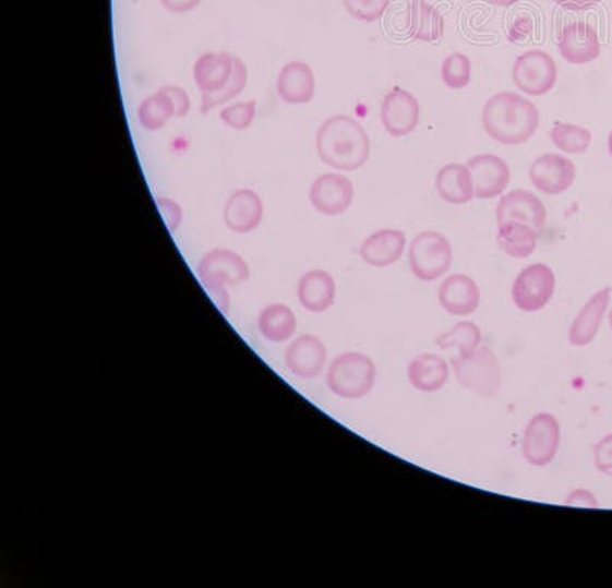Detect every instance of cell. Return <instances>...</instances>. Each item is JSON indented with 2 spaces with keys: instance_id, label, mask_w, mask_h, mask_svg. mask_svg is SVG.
I'll use <instances>...</instances> for the list:
<instances>
[{
  "instance_id": "cell-1",
  "label": "cell",
  "mask_w": 612,
  "mask_h": 588,
  "mask_svg": "<svg viewBox=\"0 0 612 588\" xmlns=\"http://www.w3.org/2000/svg\"><path fill=\"white\" fill-rule=\"evenodd\" d=\"M192 74L201 93L203 116L241 96L249 83L245 62L228 51H211L197 57Z\"/></svg>"
},
{
  "instance_id": "cell-2",
  "label": "cell",
  "mask_w": 612,
  "mask_h": 588,
  "mask_svg": "<svg viewBox=\"0 0 612 588\" xmlns=\"http://www.w3.org/2000/svg\"><path fill=\"white\" fill-rule=\"evenodd\" d=\"M315 147L326 166L341 172L360 169L371 157V140L367 129L360 121L344 113L323 121L315 135Z\"/></svg>"
},
{
  "instance_id": "cell-3",
  "label": "cell",
  "mask_w": 612,
  "mask_h": 588,
  "mask_svg": "<svg viewBox=\"0 0 612 588\" xmlns=\"http://www.w3.org/2000/svg\"><path fill=\"white\" fill-rule=\"evenodd\" d=\"M481 120L490 139L504 146H518L536 134L541 116L528 98L503 91L487 100Z\"/></svg>"
},
{
  "instance_id": "cell-4",
  "label": "cell",
  "mask_w": 612,
  "mask_h": 588,
  "mask_svg": "<svg viewBox=\"0 0 612 588\" xmlns=\"http://www.w3.org/2000/svg\"><path fill=\"white\" fill-rule=\"evenodd\" d=\"M377 382V367L370 356L346 351L336 356L326 368V385L334 396L360 400L370 396Z\"/></svg>"
},
{
  "instance_id": "cell-5",
  "label": "cell",
  "mask_w": 612,
  "mask_h": 588,
  "mask_svg": "<svg viewBox=\"0 0 612 588\" xmlns=\"http://www.w3.org/2000/svg\"><path fill=\"white\" fill-rule=\"evenodd\" d=\"M455 379L464 389L479 397H495L503 388V365L495 352L487 347L451 360Z\"/></svg>"
},
{
  "instance_id": "cell-6",
  "label": "cell",
  "mask_w": 612,
  "mask_h": 588,
  "mask_svg": "<svg viewBox=\"0 0 612 588\" xmlns=\"http://www.w3.org/2000/svg\"><path fill=\"white\" fill-rule=\"evenodd\" d=\"M408 257L412 275L423 283H433L451 271L454 247L440 231L424 230L410 242Z\"/></svg>"
},
{
  "instance_id": "cell-7",
  "label": "cell",
  "mask_w": 612,
  "mask_h": 588,
  "mask_svg": "<svg viewBox=\"0 0 612 588\" xmlns=\"http://www.w3.org/2000/svg\"><path fill=\"white\" fill-rule=\"evenodd\" d=\"M196 275L205 291L238 287L250 279V265L230 249H213L197 263Z\"/></svg>"
},
{
  "instance_id": "cell-8",
  "label": "cell",
  "mask_w": 612,
  "mask_h": 588,
  "mask_svg": "<svg viewBox=\"0 0 612 588\" xmlns=\"http://www.w3.org/2000/svg\"><path fill=\"white\" fill-rule=\"evenodd\" d=\"M556 291V275L550 265L536 263L519 272L512 287V301L524 313H538Z\"/></svg>"
},
{
  "instance_id": "cell-9",
  "label": "cell",
  "mask_w": 612,
  "mask_h": 588,
  "mask_svg": "<svg viewBox=\"0 0 612 588\" xmlns=\"http://www.w3.org/2000/svg\"><path fill=\"white\" fill-rule=\"evenodd\" d=\"M512 75L520 93L542 97L556 86L557 64L549 52L530 49L516 59Z\"/></svg>"
},
{
  "instance_id": "cell-10",
  "label": "cell",
  "mask_w": 612,
  "mask_h": 588,
  "mask_svg": "<svg viewBox=\"0 0 612 588\" xmlns=\"http://www.w3.org/2000/svg\"><path fill=\"white\" fill-rule=\"evenodd\" d=\"M561 435V424L554 413H535L524 430V458L535 468H545L556 458Z\"/></svg>"
},
{
  "instance_id": "cell-11",
  "label": "cell",
  "mask_w": 612,
  "mask_h": 588,
  "mask_svg": "<svg viewBox=\"0 0 612 588\" xmlns=\"http://www.w3.org/2000/svg\"><path fill=\"white\" fill-rule=\"evenodd\" d=\"M326 362H328L326 345L314 334L296 337L285 351V367L302 381H313L322 375Z\"/></svg>"
},
{
  "instance_id": "cell-12",
  "label": "cell",
  "mask_w": 612,
  "mask_h": 588,
  "mask_svg": "<svg viewBox=\"0 0 612 588\" xmlns=\"http://www.w3.org/2000/svg\"><path fill=\"white\" fill-rule=\"evenodd\" d=\"M531 184L545 195H562L576 181V166L561 154H543L531 163L528 170Z\"/></svg>"
},
{
  "instance_id": "cell-13",
  "label": "cell",
  "mask_w": 612,
  "mask_h": 588,
  "mask_svg": "<svg viewBox=\"0 0 612 588\" xmlns=\"http://www.w3.org/2000/svg\"><path fill=\"white\" fill-rule=\"evenodd\" d=\"M421 108L417 97L403 88H394L383 98L382 119L383 128L394 139L412 134L420 123Z\"/></svg>"
},
{
  "instance_id": "cell-14",
  "label": "cell",
  "mask_w": 612,
  "mask_h": 588,
  "mask_svg": "<svg viewBox=\"0 0 612 588\" xmlns=\"http://www.w3.org/2000/svg\"><path fill=\"white\" fill-rule=\"evenodd\" d=\"M473 180L475 199L493 200L511 184V167L495 154L475 155L466 163Z\"/></svg>"
},
{
  "instance_id": "cell-15",
  "label": "cell",
  "mask_w": 612,
  "mask_h": 588,
  "mask_svg": "<svg viewBox=\"0 0 612 588\" xmlns=\"http://www.w3.org/2000/svg\"><path fill=\"white\" fill-rule=\"evenodd\" d=\"M353 183L341 173H323L310 188V201L319 214L344 215L353 201Z\"/></svg>"
},
{
  "instance_id": "cell-16",
  "label": "cell",
  "mask_w": 612,
  "mask_h": 588,
  "mask_svg": "<svg viewBox=\"0 0 612 588\" xmlns=\"http://www.w3.org/2000/svg\"><path fill=\"white\" fill-rule=\"evenodd\" d=\"M496 221L497 226L508 221L526 223L542 233L545 229L547 208L533 192L516 189L501 196L496 206Z\"/></svg>"
},
{
  "instance_id": "cell-17",
  "label": "cell",
  "mask_w": 612,
  "mask_h": 588,
  "mask_svg": "<svg viewBox=\"0 0 612 588\" xmlns=\"http://www.w3.org/2000/svg\"><path fill=\"white\" fill-rule=\"evenodd\" d=\"M557 48L562 59L576 67L595 62L602 51L599 34L587 22H573L564 26L559 36Z\"/></svg>"
},
{
  "instance_id": "cell-18",
  "label": "cell",
  "mask_w": 612,
  "mask_h": 588,
  "mask_svg": "<svg viewBox=\"0 0 612 588\" xmlns=\"http://www.w3.org/2000/svg\"><path fill=\"white\" fill-rule=\"evenodd\" d=\"M439 302L452 316L467 317L481 305V290L471 276L456 273L440 284Z\"/></svg>"
},
{
  "instance_id": "cell-19",
  "label": "cell",
  "mask_w": 612,
  "mask_h": 588,
  "mask_svg": "<svg viewBox=\"0 0 612 588\" xmlns=\"http://www.w3.org/2000/svg\"><path fill=\"white\" fill-rule=\"evenodd\" d=\"M611 291L610 287L596 291L585 302L576 317L573 319L568 329V343L572 347H588L596 339L597 334L600 332V326L603 324L608 307H610Z\"/></svg>"
},
{
  "instance_id": "cell-20",
  "label": "cell",
  "mask_w": 612,
  "mask_h": 588,
  "mask_svg": "<svg viewBox=\"0 0 612 588\" xmlns=\"http://www.w3.org/2000/svg\"><path fill=\"white\" fill-rule=\"evenodd\" d=\"M264 219V203L252 189H238L228 196L224 207V223L233 233L245 235L256 230Z\"/></svg>"
},
{
  "instance_id": "cell-21",
  "label": "cell",
  "mask_w": 612,
  "mask_h": 588,
  "mask_svg": "<svg viewBox=\"0 0 612 588\" xmlns=\"http://www.w3.org/2000/svg\"><path fill=\"white\" fill-rule=\"evenodd\" d=\"M406 235L398 229H382L374 231L360 245V257L364 264L374 268L391 267L401 260L405 253Z\"/></svg>"
},
{
  "instance_id": "cell-22",
  "label": "cell",
  "mask_w": 612,
  "mask_h": 588,
  "mask_svg": "<svg viewBox=\"0 0 612 588\" xmlns=\"http://www.w3.org/2000/svg\"><path fill=\"white\" fill-rule=\"evenodd\" d=\"M277 96L288 105H307L315 96L313 68L305 62H290L279 71L276 82Z\"/></svg>"
},
{
  "instance_id": "cell-23",
  "label": "cell",
  "mask_w": 612,
  "mask_h": 588,
  "mask_svg": "<svg viewBox=\"0 0 612 588\" xmlns=\"http://www.w3.org/2000/svg\"><path fill=\"white\" fill-rule=\"evenodd\" d=\"M337 286L331 273L310 271L300 276L298 299L300 305L314 314L325 313L336 302Z\"/></svg>"
},
{
  "instance_id": "cell-24",
  "label": "cell",
  "mask_w": 612,
  "mask_h": 588,
  "mask_svg": "<svg viewBox=\"0 0 612 588\" xmlns=\"http://www.w3.org/2000/svg\"><path fill=\"white\" fill-rule=\"evenodd\" d=\"M447 360L433 352H423L410 360L408 381L420 393H439L447 385L451 375Z\"/></svg>"
},
{
  "instance_id": "cell-25",
  "label": "cell",
  "mask_w": 612,
  "mask_h": 588,
  "mask_svg": "<svg viewBox=\"0 0 612 588\" xmlns=\"http://www.w3.org/2000/svg\"><path fill=\"white\" fill-rule=\"evenodd\" d=\"M410 39L418 41H439L446 29L443 14L425 0H410L405 17Z\"/></svg>"
},
{
  "instance_id": "cell-26",
  "label": "cell",
  "mask_w": 612,
  "mask_h": 588,
  "mask_svg": "<svg viewBox=\"0 0 612 588\" xmlns=\"http://www.w3.org/2000/svg\"><path fill=\"white\" fill-rule=\"evenodd\" d=\"M440 199L454 206L470 203L475 199L473 180L469 167L451 163L441 167L435 178Z\"/></svg>"
},
{
  "instance_id": "cell-27",
  "label": "cell",
  "mask_w": 612,
  "mask_h": 588,
  "mask_svg": "<svg viewBox=\"0 0 612 588\" xmlns=\"http://www.w3.org/2000/svg\"><path fill=\"white\" fill-rule=\"evenodd\" d=\"M257 329L269 344H284L298 332V317L285 303H269L257 316Z\"/></svg>"
},
{
  "instance_id": "cell-28",
  "label": "cell",
  "mask_w": 612,
  "mask_h": 588,
  "mask_svg": "<svg viewBox=\"0 0 612 588\" xmlns=\"http://www.w3.org/2000/svg\"><path fill=\"white\" fill-rule=\"evenodd\" d=\"M539 231L526 223L508 221L497 226V247L515 260H527L538 247Z\"/></svg>"
},
{
  "instance_id": "cell-29",
  "label": "cell",
  "mask_w": 612,
  "mask_h": 588,
  "mask_svg": "<svg viewBox=\"0 0 612 588\" xmlns=\"http://www.w3.org/2000/svg\"><path fill=\"white\" fill-rule=\"evenodd\" d=\"M136 116H139L140 124L146 131H159L177 117V109H175L172 98L167 96L166 91L161 88L144 98Z\"/></svg>"
},
{
  "instance_id": "cell-30",
  "label": "cell",
  "mask_w": 612,
  "mask_h": 588,
  "mask_svg": "<svg viewBox=\"0 0 612 588\" xmlns=\"http://www.w3.org/2000/svg\"><path fill=\"white\" fill-rule=\"evenodd\" d=\"M481 344V328L470 321L458 322L447 332L439 334L435 339V345L440 350H456L458 356L470 355V352L478 350Z\"/></svg>"
},
{
  "instance_id": "cell-31",
  "label": "cell",
  "mask_w": 612,
  "mask_h": 588,
  "mask_svg": "<svg viewBox=\"0 0 612 588\" xmlns=\"http://www.w3.org/2000/svg\"><path fill=\"white\" fill-rule=\"evenodd\" d=\"M550 139L559 151L569 155L585 154L591 146L592 134L587 128L557 121L550 131Z\"/></svg>"
},
{
  "instance_id": "cell-32",
  "label": "cell",
  "mask_w": 612,
  "mask_h": 588,
  "mask_svg": "<svg viewBox=\"0 0 612 588\" xmlns=\"http://www.w3.org/2000/svg\"><path fill=\"white\" fill-rule=\"evenodd\" d=\"M441 79L448 89H464L471 82V62L463 52L447 56L441 64Z\"/></svg>"
},
{
  "instance_id": "cell-33",
  "label": "cell",
  "mask_w": 612,
  "mask_h": 588,
  "mask_svg": "<svg viewBox=\"0 0 612 588\" xmlns=\"http://www.w3.org/2000/svg\"><path fill=\"white\" fill-rule=\"evenodd\" d=\"M257 101L252 100L238 101L226 106L219 113V119L226 127L235 129V131H245L252 127L256 119Z\"/></svg>"
},
{
  "instance_id": "cell-34",
  "label": "cell",
  "mask_w": 612,
  "mask_h": 588,
  "mask_svg": "<svg viewBox=\"0 0 612 588\" xmlns=\"http://www.w3.org/2000/svg\"><path fill=\"white\" fill-rule=\"evenodd\" d=\"M341 2L353 19L367 24L380 21L391 5V0H341Z\"/></svg>"
},
{
  "instance_id": "cell-35",
  "label": "cell",
  "mask_w": 612,
  "mask_h": 588,
  "mask_svg": "<svg viewBox=\"0 0 612 588\" xmlns=\"http://www.w3.org/2000/svg\"><path fill=\"white\" fill-rule=\"evenodd\" d=\"M157 206L159 214H161L163 219H165L167 230H169L170 233H177L178 229L181 227L182 219H184V212H182L180 204L172 199H167V196H158Z\"/></svg>"
},
{
  "instance_id": "cell-36",
  "label": "cell",
  "mask_w": 612,
  "mask_h": 588,
  "mask_svg": "<svg viewBox=\"0 0 612 588\" xmlns=\"http://www.w3.org/2000/svg\"><path fill=\"white\" fill-rule=\"evenodd\" d=\"M595 466L603 476L612 477V434L604 435L595 446Z\"/></svg>"
},
{
  "instance_id": "cell-37",
  "label": "cell",
  "mask_w": 612,
  "mask_h": 588,
  "mask_svg": "<svg viewBox=\"0 0 612 588\" xmlns=\"http://www.w3.org/2000/svg\"><path fill=\"white\" fill-rule=\"evenodd\" d=\"M565 506L569 507H584V509H599L600 503L597 496L588 489H574L566 495L564 501Z\"/></svg>"
},
{
  "instance_id": "cell-38",
  "label": "cell",
  "mask_w": 612,
  "mask_h": 588,
  "mask_svg": "<svg viewBox=\"0 0 612 588\" xmlns=\"http://www.w3.org/2000/svg\"><path fill=\"white\" fill-rule=\"evenodd\" d=\"M163 89L166 91L167 96L172 98L175 109H177V119L188 116L190 106H192L189 94L177 85L165 86Z\"/></svg>"
},
{
  "instance_id": "cell-39",
  "label": "cell",
  "mask_w": 612,
  "mask_h": 588,
  "mask_svg": "<svg viewBox=\"0 0 612 588\" xmlns=\"http://www.w3.org/2000/svg\"><path fill=\"white\" fill-rule=\"evenodd\" d=\"M533 34V22L530 17L524 16L516 19L511 26V32H508V40L511 41H523L527 40L528 37Z\"/></svg>"
},
{
  "instance_id": "cell-40",
  "label": "cell",
  "mask_w": 612,
  "mask_h": 588,
  "mask_svg": "<svg viewBox=\"0 0 612 588\" xmlns=\"http://www.w3.org/2000/svg\"><path fill=\"white\" fill-rule=\"evenodd\" d=\"M201 2H203V0H159L163 9L173 14L190 13V11L197 9Z\"/></svg>"
},
{
  "instance_id": "cell-41",
  "label": "cell",
  "mask_w": 612,
  "mask_h": 588,
  "mask_svg": "<svg viewBox=\"0 0 612 588\" xmlns=\"http://www.w3.org/2000/svg\"><path fill=\"white\" fill-rule=\"evenodd\" d=\"M208 296H211L212 301L215 302V305L218 307L219 311H223L224 314H227L230 311L231 299L230 293H228V288H219V290H211L207 291Z\"/></svg>"
},
{
  "instance_id": "cell-42",
  "label": "cell",
  "mask_w": 612,
  "mask_h": 588,
  "mask_svg": "<svg viewBox=\"0 0 612 588\" xmlns=\"http://www.w3.org/2000/svg\"><path fill=\"white\" fill-rule=\"evenodd\" d=\"M553 2L565 10L584 11L597 5L600 0H553Z\"/></svg>"
},
{
  "instance_id": "cell-43",
  "label": "cell",
  "mask_w": 612,
  "mask_h": 588,
  "mask_svg": "<svg viewBox=\"0 0 612 588\" xmlns=\"http://www.w3.org/2000/svg\"><path fill=\"white\" fill-rule=\"evenodd\" d=\"M485 2L493 7H512L518 3L519 0H485Z\"/></svg>"
},
{
  "instance_id": "cell-44",
  "label": "cell",
  "mask_w": 612,
  "mask_h": 588,
  "mask_svg": "<svg viewBox=\"0 0 612 588\" xmlns=\"http://www.w3.org/2000/svg\"><path fill=\"white\" fill-rule=\"evenodd\" d=\"M608 151H610V155L612 158V131L610 132V135H608Z\"/></svg>"
},
{
  "instance_id": "cell-45",
  "label": "cell",
  "mask_w": 612,
  "mask_h": 588,
  "mask_svg": "<svg viewBox=\"0 0 612 588\" xmlns=\"http://www.w3.org/2000/svg\"><path fill=\"white\" fill-rule=\"evenodd\" d=\"M610 325H611V329H612V307H611V310H610Z\"/></svg>"
},
{
  "instance_id": "cell-46",
  "label": "cell",
  "mask_w": 612,
  "mask_h": 588,
  "mask_svg": "<svg viewBox=\"0 0 612 588\" xmlns=\"http://www.w3.org/2000/svg\"><path fill=\"white\" fill-rule=\"evenodd\" d=\"M132 2H135V3H136V2H139V0H132Z\"/></svg>"
}]
</instances>
